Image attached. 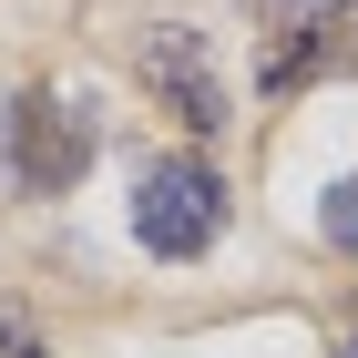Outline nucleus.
<instances>
[{"label": "nucleus", "mask_w": 358, "mask_h": 358, "mask_svg": "<svg viewBox=\"0 0 358 358\" xmlns=\"http://www.w3.org/2000/svg\"><path fill=\"white\" fill-rule=\"evenodd\" d=\"M134 236L154 256H205L225 236V174L205 154H154L134 174Z\"/></svg>", "instance_id": "1"}, {"label": "nucleus", "mask_w": 358, "mask_h": 358, "mask_svg": "<svg viewBox=\"0 0 358 358\" xmlns=\"http://www.w3.org/2000/svg\"><path fill=\"white\" fill-rule=\"evenodd\" d=\"M317 236H328L338 256H358V174H338V185H328V205H317Z\"/></svg>", "instance_id": "4"}, {"label": "nucleus", "mask_w": 358, "mask_h": 358, "mask_svg": "<svg viewBox=\"0 0 358 358\" xmlns=\"http://www.w3.org/2000/svg\"><path fill=\"white\" fill-rule=\"evenodd\" d=\"M276 21H338V10H348V0H266Z\"/></svg>", "instance_id": "6"}, {"label": "nucleus", "mask_w": 358, "mask_h": 358, "mask_svg": "<svg viewBox=\"0 0 358 358\" xmlns=\"http://www.w3.org/2000/svg\"><path fill=\"white\" fill-rule=\"evenodd\" d=\"M0 358H41V338H31L21 307H0Z\"/></svg>", "instance_id": "5"}, {"label": "nucleus", "mask_w": 358, "mask_h": 358, "mask_svg": "<svg viewBox=\"0 0 358 358\" xmlns=\"http://www.w3.org/2000/svg\"><path fill=\"white\" fill-rule=\"evenodd\" d=\"M92 113L62 103V92H21L10 103V123H0V164H10V185L21 194H72L92 174Z\"/></svg>", "instance_id": "2"}, {"label": "nucleus", "mask_w": 358, "mask_h": 358, "mask_svg": "<svg viewBox=\"0 0 358 358\" xmlns=\"http://www.w3.org/2000/svg\"><path fill=\"white\" fill-rule=\"evenodd\" d=\"M348 358H358V338H348Z\"/></svg>", "instance_id": "7"}, {"label": "nucleus", "mask_w": 358, "mask_h": 358, "mask_svg": "<svg viewBox=\"0 0 358 358\" xmlns=\"http://www.w3.org/2000/svg\"><path fill=\"white\" fill-rule=\"evenodd\" d=\"M134 72H143V92L185 123V134H215L225 123V83H215V52H205V31H185V21H154L134 41Z\"/></svg>", "instance_id": "3"}]
</instances>
